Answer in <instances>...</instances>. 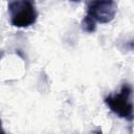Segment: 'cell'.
Here are the masks:
<instances>
[{
	"mask_svg": "<svg viewBox=\"0 0 134 134\" xmlns=\"http://www.w3.org/2000/svg\"><path fill=\"white\" fill-rule=\"evenodd\" d=\"M10 23L20 28L28 27L36 23L38 12L31 0H13L8 4Z\"/></svg>",
	"mask_w": 134,
	"mask_h": 134,
	"instance_id": "6da1fadb",
	"label": "cell"
},
{
	"mask_svg": "<svg viewBox=\"0 0 134 134\" xmlns=\"http://www.w3.org/2000/svg\"><path fill=\"white\" fill-rule=\"evenodd\" d=\"M117 12V5L114 0H91L87 6V16L95 22L109 23Z\"/></svg>",
	"mask_w": 134,
	"mask_h": 134,
	"instance_id": "3957f363",
	"label": "cell"
},
{
	"mask_svg": "<svg viewBox=\"0 0 134 134\" xmlns=\"http://www.w3.org/2000/svg\"><path fill=\"white\" fill-rule=\"evenodd\" d=\"M69 1H72V2H79V1H81V0H69Z\"/></svg>",
	"mask_w": 134,
	"mask_h": 134,
	"instance_id": "8992f818",
	"label": "cell"
},
{
	"mask_svg": "<svg viewBox=\"0 0 134 134\" xmlns=\"http://www.w3.org/2000/svg\"><path fill=\"white\" fill-rule=\"evenodd\" d=\"M0 133H4V130L2 128V120H1V118H0Z\"/></svg>",
	"mask_w": 134,
	"mask_h": 134,
	"instance_id": "5b68a950",
	"label": "cell"
},
{
	"mask_svg": "<svg viewBox=\"0 0 134 134\" xmlns=\"http://www.w3.org/2000/svg\"><path fill=\"white\" fill-rule=\"evenodd\" d=\"M82 29L88 34H91L96 29V22L86 15L82 20Z\"/></svg>",
	"mask_w": 134,
	"mask_h": 134,
	"instance_id": "277c9868",
	"label": "cell"
},
{
	"mask_svg": "<svg viewBox=\"0 0 134 134\" xmlns=\"http://www.w3.org/2000/svg\"><path fill=\"white\" fill-rule=\"evenodd\" d=\"M105 104L109 109L121 118L129 121L133 119V103H132V87L129 84H124L120 91L115 94H110L105 97Z\"/></svg>",
	"mask_w": 134,
	"mask_h": 134,
	"instance_id": "7a4b0ae2",
	"label": "cell"
}]
</instances>
